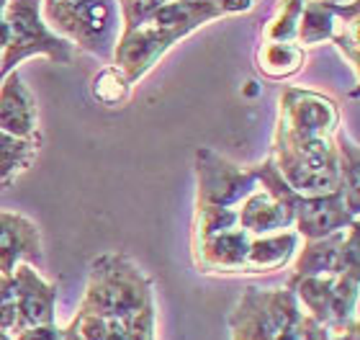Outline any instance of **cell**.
Masks as SVG:
<instances>
[{"label": "cell", "mask_w": 360, "mask_h": 340, "mask_svg": "<svg viewBox=\"0 0 360 340\" xmlns=\"http://www.w3.org/2000/svg\"><path fill=\"white\" fill-rule=\"evenodd\" d=\"M11 276H13V284H15V325H13L15 333H21L26 327L52 325L57 289L52 284H46L26 263L15 265Z\"/></svg>", "instance_id": "52a82bcc"}, {"label": "cell", "mask_w": 360, "mask_h": 340, "mask_svg": "<svg viewBox=\"0 0 360 340\" xmlns=\"http://www.w3.org/2000/svg\"><path fill=\"white\" fill-rule=\"evenodd\" d=\"M3 18L8 26V44L0 57V80L34 54L49 57L57 65L72 62V44L46 26L41 0H8Z\"/></svg>", "instance_id": "5b68a950"}, {"label": "cell", "mask_w": 360, "mask_h": 340, "mask_svg": "<svg viewBox=\"0 0 360 340\" xmlns=\"http://www.w3.org/2000/svg\"><path fill=\"white\" fill-rule=\"evenodd\" d=\"M41 15L85 52L113 57L121 31L119 0H41Z\"/></svg>", "instance_id": "277c9868"}, {"label": "cell", "mask_w": 360, "mask_h": 340, "mask_svg": "<svg viewBox=\"0 0 360 340\" xmlns=\"http://www.w3.org/2000/svg\"><path fill=\"white\" fill-rule=\"evenodd\" d=\"M15 325V284L13 276L0 273V330H13Z\"/></svg>", "instance_id": "2e32d148"}, {"label": "cell", "mask_w": 360, "mask_h": 340, "mask_svg": "<svg viewBox=\"0 0 360 340\" xmlns=\"http://www.w3.org/2000/svg\"><path fill=\"white\" fill-rule=\"evenodd\" d=\"M198 209L209 206H237L250 191H255L257 173L255 170H242V168L226 163L217 152L198 150Z\"/></svg>", "instance_id": "8992f818"}, {"label": "cell", "mask_w": 360, "mask_h": 340, "mask_svg": "<svg viewBox=\"0 0 360 340\" xmlns=\"http://www.w3.org/2000/svg\"><path fill=\"white\" fill-rule=\"evenodd\" d=\"M307 0H278L273 18L265 23L263 42H293L299 31V18Z\"/></svg>", "instance_id": "5bb4252c"}, {"label": "cell", "mask_w": 360, "mask_h": 340, "mask_svg": "<svg viewBox=\"0 0 360 340\" xmlns=\"http://www.w3.org/2000/svg\"><path fill=\"white\" fill-rule=\"evenodd\" d=\"M18 260H41L39 227L23 214L0 212V273L11 276Z\"/></svg>", "instance_id": "ba28073f"}, {"label": "cell", "mask_w": 360, "mask_h": 340, "mask_svg": "<svg viewBox=\"0 0 360 340\" xmlns=\"http://www.w3.org/2000/svg\"><path fill=\"white\" fill-rule=\"evenodd\" d=\"M152 304V284L131 263V258L111 253L101 256L90 265L88 294L80 312L98 315V317L127 320Z\"/></svg>", "instance_id": "3957f363"}, {"label": "cell", "mask_w": 360, "mask_h": 340, "mask_svg": "<svg viewBox=\"0 0 360 340\" xmlns=\"http://www.w3.org/2000/svg\"><path fill=\"white\" fill-rule=\"evenodd\" d=\"M41 137H13L0 129V189L23 173L37 158Z\"/></svg>", "instance_id": "4fadbf2b"}, {"label": "cell", "mask_w": 360, "mask_h": 340, "mask_svg": "<svg viewBox=\"0 0 360 340\" xmlns=\"http://www.w3.org/2000/svg\"><path fill=\"white\" fill-rule=\"evenodd\" d=\"M214 18H219L214 11L188 6L186 0H167L150 15H144L142 21L124 26V37L113 49V65L134 85L158 65L160 57L178 39Z\"/></svg>", "instance_id": "7a4b0ae2"}, {"label": "cell", "mask_w": 360, "mask_h": 340, "mask_svg": "<svg viewBox=\"0 0 360 340\" xmlns=\"http://www.w3.org/2000/svg\"><path fill=\"white\" fill-rule=\"evenodd\" d=\"M0 88V129L13 137H39L37 99L18 73H8Z\"/></svg>", "instance_id": "9c48e42d"}, {"label": "cell", "mask_w": 360, "mask_h": 340, "mask_svg": "<svg viewBox=\"0 0 360 340\" xmlns=\"http://www.w3.org/2000/svg\"><path fill=\"white\" fill-rule=\"evenodd\" d=\"M338 124V106L324 96L288 88L281 99L273 155H278V173L301 196H322L342 189L335 142Z\"/></svg>", "instance_id": "6da1fadb"}, {"label": "cell", "mask_w": 360, "mask_h": 340, "mask_svg": "<svg viewBox=\"0 0 360 340\" xmlns=\"http://www.w3.org/2000/svg\"><path fill=\"white\" fill-rule=\"evenodd\" d=\"M0 340H11V335H8L6 330H0Z\"/></svg>", "instance_id": "d6986e66"}, {"label": "cell", "mask_w": 360, "mask_h": 340, "mask_svg": "<svg viewBox=\"0 0 360 340\" xmlns=\"http://www.w3.org/2000/svg\"><path fill=\"white\" fill-rule=\"evenodd\" d=\"M15 340H62V330L57 325H37V327H26L18 333Z\"/></svg>", "instance_id": "e0dca14e"}, {"label": "cell", "mask_w": 360, "mask_h": 340, "mask_svg": "<svg viewBox=\"0 0 360 340\" xmlns=\"http://www.w3.org/2000/svg\"><path fill=\"white\" fill-rule=\"evenodd\" d=\"M299 245V232H281L257 237L250 242L248 260H245V273H268L291 260L293 250Z\"/></svg>", "instance_id": "30bf717a"}, {"label": "cell", "mask_w": 360, "mask_h": 340, "mask_svg": "<svg viewBox=\"0 0 360 340\" xmlns=\"http://www.w3.org/2000/svg\"><path fill=\"white\" fill-rule=\"evenodd\" d=\"M93 96L103 106H124L131 96V83L116 65H108L93 77Z\"/></svg>", "instance_id": "9a60e30c"}, {"label": "cell", "mask_w": 360, "mask_h": 340, "mask_svg": "<svg viewBox=\"0 0 360 340\" xmlns=\"http://www.w3.org/2000/svg\"><path fill=\"white\" fill-rule=\"evenodd\" d=\"M304 65V46L293 42H263L257 49V68L270 80H285Z\"/></svg>", "instance_id": "7c38bea8"}, {"label": "cell", "mask_w": 360, "mask_h": 340, "mask_svg": "<svg viewBox=\"0 0 360 340\" xmlns=\"http://www.w3.org/2000/svg\"><path fill=\"white\" fill-rule=\"evenodd\" d=\"M340 11H342V6H338L335 0H309V3H304L296 39L307 46L319 44L324 39H332V34L338 29V21H335V18L340 15ZM347 11H350V6L345 8V13ZM342 15H340V18H342Z\"/></svg>", "instance_id": "8fae6325"}, {"label": "cell", "mask_w": 360, "mask_h": 340, "mask_svg": "<svg viewBox=\"0 0 360 340\" xmlns=\"http://www.w3.org/2000/svg\"><path fill=\"white\" fill-rule=\"evenodd\" d=\"M6 3L8 0H0V57H3V49H6V44H8V26H6V18H3Z\"/></svg>", "instance_id": "ac0fdd59"}]
</instances>
